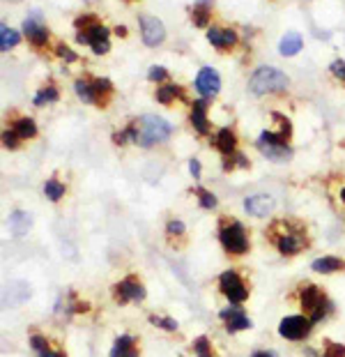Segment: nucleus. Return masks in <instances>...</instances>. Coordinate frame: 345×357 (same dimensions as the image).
Masks as SVG:
<instances>
[{"mask_svg":"<svg viewBox=\"0 0 345 357\" xmlns=\"http://www.w3.org/2000/svg\"><path fill=\"white\" fill-rule=\"evenodd\" d=\"M265 242L286 261H295L313 247V231L302 217H272L263 231Z\"/></svg>","mask_w":345,"mask_h":357,"instance_id":"1","label":"nucleus"},{"mask_svg":"<svg viewBox=\"0 0 345 357\" xmlns=\"http://www.w3.org/2000/svg\"><path fill=\"white\" fill-rule=\"evenodd\" d=\"M217 242L230 263H240L253 252L251 229L242 219L228 215V212L217 215Z\"/></svg>","mask_w":345,"mask_h":357,"instance_id":"2","label":"nucleus"},{"mask_svg":"<svg viewBox=\"0 0 345 357\" xmlns=\"http://www.w3.org/2000/svg\"><path fill=\"white\" fill-rule=\"evenodd\" d=\"M290 300H293L295 305L299 307V311L309 316L316 325L318 323H327L329 318L336 314L334 300L329 298L325 288H322L320 284H316V281H311V279L297 281L295 291L290 293Z\"/></svg>","mask_w":345,"mask_h":357,"instance_id":"3","label":"nucleus"},{"mask_svg":"<svg viewBox=\"0 0 345 357\" xmlns=\"http://www.w3.org/2000/svg\"><path fill=\"white\" fill-rule=\"evenodd\" d=\"M214 288L226 300V305H235V307H247L253 295V281L242 268L224 270L217 277V281H214Z\"/></svg>","mask_w":345,"mask_h":357,"instance_id":"4","label":"nucleus"},{"mask_svg":"<svg viewBox=\"0 0 345 357\" xmlns=\"http://www.w3.org/2000/svg\"><path fill=\"white\" fill-rule=\"evenodd\" d=\"M109 293L118 307H141L148 300V284H145L141 272L129 270L113 281Z\"/></svg>","mask_w":345,"mask_h":357,"instance_id":"5","label":"nucleus"},{"mask_svg":"<svg viewBox=\"0 0 345 357\" xmlns=\"http://www.w3.org/2000/svg\"><path fill=\"white\" fill-rule=\"evenodd\" d=\"M76 28H79V33H76V40H79V44H90L92 51H95L97 56L109 53V49H111L109 28L99 24L97 17H92V14L79 17V19H76Z\"/></svg>","mask_w":345,"mask_h":357,"instance_id":"6","label":"nucleus"},{"mask_svg":"<svg viewBox=\"0 0 345 357\" xmlns=\"http://www.w3.org/2000/svg\"><path fill=\"white\" fill-rule=\"evenodd\" d=\"M313 330H316V323L306 314H302V311L283 316L279 325H276V334H279L283 341H288V344H304L313 334Z\"/></svg>","mask_w":345,"mask_h":357,"instance_id":"7","label":"nucleus"},{"mask_svg":"<svg viewBox=\"0 0 345 357\" xmlns=\"http://www.w3.org/2000/svg\"><path fill=\"white\" fill-rule=\"evenodd\" d=\"M136 120H138V146H141V148L159 146V143L171 139L173 125L166 123L164 118L143 116V118H136Z\"/></svg>","mask_w":345,"mask_h":357,"instance_id":"8","label":"nucleus"},{"mask_svg":"<svg viewBox=\"0 0 345 357\" xmlns=\"http://www.w3.org/2000/svg\"><path fill=\"white\" fill-rule=\"evenodd\" d=\"M288 88V77L274 67H260V70L253 72V77L249 81V90L251 95L256 97H265L272 93H281V90Z\"/></svg>","mask_w":345,"mask_h":357,"instance_id":"9","label":"nucleus"},{"mask_svg":"<svg viewBox=\"0 0 345 357\" xmlns=\"http://www.w3.org/2000/svg\"><path fill=\"white\" fill-rule=\"evenodd\" d=\"M74 90L83 104L106 106L109 97L113 95V83L109 79H79L74 83Z\"/></svg>","mask_w":345,"mask_h":357,"instance_id":"10","label":"nucleus"},{"mask_svg":"<svg viewBox=\"0 0 345 357\" xmlns=\"http://www.w3.org/2000/svg\"><path fill=\"white\" fill-rule=\"evenodd\" d=\"M219 325L221 330L230 337H235V334H242L253 328V321L251 316L247 314V309L244 307H235V305H226L224 309L219 311Z\"/></svg>","mask_w":345,"mask_h":357,"instance_id":"11","label":"nucleus"},{"mask_svg":"<svg viewBox=\"0 0 345 357\" xmlns=\"http://www.w3.org/2000/svg\"><path fill=\"white\" fill-rule=\"evenodd\" d=\"M161 233H164V242L168 245V249H173V252H184V249L189 247V242H191L189 226L175 215H171L166 219Z\"/></svg>","mask_w":345,"mask_h":357,"instance_id":"12","label":"nucleus"},{"mask_svg":"<svg viewBox=\"0 0 345 357\" xmlns=\"http://www.w3.org/2000/svg\"><path fill=\"white\" fill-rule=\"evenodd\" d=\"M109 357H143V337L136 332H120L113 339Z\"/></svg>","mask_w":345,"mask_h":357,"instance_id":"13","label":"nucleus"},{"mask_svg":"<svg viewBox=\"0 0 345 357\" xmlns=\"http://www.w3.org/2000/svg\"><path fill=\"white\" fill-rule=\"evenodd\" d=\"M311 272H316L320 277H336L345 275V256L336 254H325L311 261Z\"/></svg>","mask_w":345,"mask_h":357,"instance_id":"14","label":"nucleus"},{"mask_svg":"<svg viewBox=\"0 0 345 357\" xmlns=\"http://www.w3.org/2000/svg\"><path fill=\"white\" fill-rule=\"evenodd\" d=\"M212 143V148L217 150V153L224 157V166L233 159L240 150H237V136L235 132L230 127H224V129H219L217 134H214V139L210 141Z\"/></svg>","mask_w":345,"mask_h":357,"instance_id":"15","label":"nucleus"},{"mask_svg":"<svg viewBox=\"0 0 345 357\" xmlns=\"http://www.w3.org/2000/svg\"><path fill=\"white\" fill-rule=\"evenodd\" d=\"M276 201L272 199L270 194H251L244 199V210L249 212L251 217L256 219H267L274 215Z\"/></svg>","mask_w":345,"mask_h":357,"instance_id":"16","label":"nucleus"},{"mask_svg":"<svg viewBox=\"0 0 345 357\" xmlns=\"http://www.w3.org/2000/svg\"><path fill=\"white\" fill-rule=\"evenodd\" d=\"M141 35L148 47H159L166 40V28L157 17H141Z\"/></svg>","mask_w":345,"mask_h":357,"instance_id":"17","label":"nucleus"},{"mask_svg":"<svg viewBox=\"0 0 345 357\" xmlns=\"http://www.w3.org/2000/svg\"><path fill=\"white\" fill-rule=\"evenodd\" d=\"M196 90L201 93L205 100L207 97H214L221 90V77L217 70H212V67H203L201 72H198L196 77Z\"/></svg>","mask_w":345,"mask_h":357,"instance_id":"18","label":"nucleus"},{"mask_svg":"<svg viewBox=\"0 0 345 357\" xmlns=\"http://www.w3.org/2000/svg\"><path fill=\"white\" fill-rule=\"evenodd\" d=\"M145 321H148V325H152L155 330L171 334V337H178L180 334L178 318H173L171 314H164V311H150V314L145 316Z\"/></svg>","mask_w":345,"mask_h":357,"instance_id":"19","label":"nucleus"},{"mask_svg":"<svg viewBox=\"0 0 345 357\" xmlns=\"http://www.w3.org/2000/svg\"><path fill=\"white\" fill-rule=\"evenodd\" d=\"M69 192V187H67V182L58 176V173H53V176L49 180H44V185H42V194H44V199L53 203V205H58V203H63L65 201V196Z\"/></svg>","mask_w":345,"mask_h":357,"instance_id":"20","label":"nucleus"},{"mask_svg":"<svg viewBox=\"0 0 345 357\" xmlns=\"http://www.w3.org/2000/svg\"><path fill=\"white\" fill-rule=\"evenodd\" d=\"M189 355L191 357H224L210 334H198V337L191 339L189 341Z\"/></svg>","mask_w":345,"mask_h":357,"instance_id":"21","label":"nucleus"},{"mask_svg":"<svg viewBox=\"0 0 345 357\" xmlns=\"http://www.w3.org/2000/svg\"><path fill=\"white\" fill-rule=\"evenodd\" d=\"M256 146L270 162H276V164H286V162H290V157H293V150H290V146H286V143L258 141Z\"/></svg>","mask_w":345,"mask_h":357,"instance_id":"22","label":"nucleus"},{"mask_svg":"<svg viewBox=\"0 0 345 357\" xmlns=\"http://www.w3.org/2000/svg\"><path fill=\"white\" fill-rule=\"evenodd\" d=\"M207 106H210V100H198L191 106V127L196 129L198 136H210V123H207Z\"/></svg>","mask_w":345,"mask_h":357,"instance_id":"23","label":"nucleus"},{"mask_svg":"<svg viewBox=\"0 0 345 357\" xmlns=\"http://www.w3.org/2000/svg\"><path fill=\"white\" fill-rule=\"evenodd\" d=\"M23 33H26V37L35 44V47H44V44L49 42V30H46V26H42L40 21H35V19L23 21Z\"/></svg>","mask_w":345,"mask_h":357,"instance_id":"24","label":"nucleus"},{"mask_svg":"<svg viewBox=\"0 0 345 357\" xmlns=\"http://www.w3.org/2000/svg\"><path fill=\"white\" fill-rule=\"evenodd\" d=\"M207 40H210L217 49H233L237 44V35L233 30H221V28H210L207 30Z\"/></svg>","mask_w":345,"mask_h":357,"instance_id":"25","label":"nucleus"},{"mask_svg":"<svg viewBox=\"0 0 345 357\" xmlns=\"http://www.w3.org/2000/svg\"><path fill=\"white\" fill-rule=\"evenodd\" d=\"M194 196H196V205L201 208L203 212H217L219 210V199H217V194L210 192V189H205L201 185H196L194 189Z\"/></svg>","mask_w":345,"mask_h":357,"instance_id":"26","label":"nucleus"},{"mask_svg":"<svg viewBox=\"0 0 345 357\" xmlns=\"http://www.w3.org/2000/svg\"><path fill=\"white\" fill-rule=\"evenodd\" d=\"M10 129L19 136L21 141H33V139H37V125H35V120H33V118H28V116L17 118V120H14V123L10 125Z\"/></svg>","mask_w":345,"mask_h":357,"instance_id":"27","label":"nucleus"},{"mask_svg":"<svg viewBox=\"0 0 345 357\" xmlns=\"http://www.w3.org/2000/svg\"><path fill=\"white\" fill-rule=\"evenodd\" d=\"M7 224H10L12 233L17 235V238H21V235H26L30 231V226H33V219H30L28 212L23 210H14L10 219H7Z\"/></svg>","mask_w":345,"mask_h":357,"instance_id":"28","label":"nucleus"},{"mask_svg":"<svg viewBox=\"0 0 345 357\" xmlns=\"http://www.w3.org/2000/svg\"><path fill=\"white\" fill-rule=\"evenodd\" d=\"M113 143L115 146H127V143H136L138 146V120H132L118 132H113Z\"/></svg>","mask_w":345,"mask_h":357,"instance_id":"29","label":"nucleus"},{"mask_svg":"<svg viewBox=\"0 0 345 357\" xmlns=\"http://www.w3.org/2000/svg\"><path fill=\"white\" fill-rule=\"evenodd\" d=\"M175 100H187V95L182 93V88L173 86V83H168V86H161L157 90V102L164 104V106H171Z\"/></svg>","mask_w":345,"mask_h":357,"instance_id":"30","label":"nucleus"},{"mask_svg":"<svg viewBox=\"0 0 345 357\" xmlns=\"http://www.w3.org/2000/svg\"><path fill=\"white\" fill-rule=\"evenodd\" d=\"M279 51L281 56H295V53L302 51V37L297 33H288L281 37V44H279Z\"/></svg>","mask_w":345,"mask_h":357,"instance_id":"31","label":"nucleus"},{"mask_svg":"<svg viewBox=\"0 0 345 357\" xmlns=\"http://www.w3.org/2000/svg\"><path fill=\"white\" fill-rule=\"evenodd\" d=\"M320 357H345V344L334 341V339H322Z\"/></svg>","mask_w":345,"mask_h":357,"instance_id":"32","label":"nucleus"},{"mask_svg":"<svg viewBox=\"0 0 345 357\" xmlns=\"http://www.w3.org/2000/svg\"><path fill=\"white\" fill-rule=\"evenodd\" d=\"M19 44V33L17 30H12L10 26H0V49L7 51V49H12V47H17Z\"/></svg>","mask_w":345,"mask_h":357,"instance_id":"33","label":"nucleus"},{"mask_svg":"<svg viewBox=\"0 0 345 357\" xmlns=\"http://www.w3.org/2000/svg\"><path fill=\"white\" fill-rule=\"evenodd\" d=\"M58 97H60V93H58L56 86H46V88H42L40 93L35 95V106H44V104H51V102H58Z\"/></svg>","mask_w":345,"mask_h":357,"instance_id":"34","label":"nucleus"},{"mask_svg":"<svg viewBox=\"0 0 345 357\" xmlns=\"http://www.w3.org/2000/svg\"><path fill=\"white\" fill-rule=\"evenodd\" d=\"M37 357H69V351L63 344H60V341H53V344L46 348L42 355H37Z\"/></svg>","mask_w":345,"mask_h":357,"instance_id":"35","label":"nucleus"},{"mask_svg":"<svg viewBox=\"0 0 345 357\" xmlns=\"http://www.w3.org/2000/svg\"><path fill=\"white\" fill-rule=\"evenodd\" d=\"M3 146L7 150H19L21 148V139L12 132V129H5V132H3Z\"/></svg>","mask_w":345,"mask_h":357,"instance_id":"36","label":"nucleus"},{"mask_svg":"<svg viewBox=\"0 0 345 357\" xmlns=\"http://www.w3.org/2000/svg\"><path fill=\"white\" fill-rule=\"evenodd\" d=\"M210 7H205V5H196L194 7V21H196V26H207L210 24Z\"/></svg>","mask_w":345,"mask_h":357,"instance_id":"37","label":"nucleus"},{"mask_svg":"<svg viewBox=\"0 0 345 357\" xmlns=\"http://www.w3.org/2000/svg\"><path fill=\"white\" fill-rule=\"evenodd\" d=\"M148 79L152 83H161V81H168V72L164 70V67H150V72H148Z\"/></svg>","mask_w":345,"mask_h":357,"instance_id":"38","label":"nucleus"},{"mask_svg":"<svg viewBox=\"0 0 345 357\" xmlns=\"http://www.w3.org/2000/svg\"><path fill=\"white\" fill-rule=\"evenodd\" d=\"M329 70H332V74H334L336 79L345 81V60H334V63H332V67H329Z\"/></svg>","mask_w":345,"mask_h":357,"instance_id":"39","label":"nucleus"},{"mask_svg":"<svg viewBox=\"0 0 345 357\" xmlns=\"http://www.w3.org/2000/svg\"><path fill=\"white\" fill-rule=\"evenodd\" d=\"M56 51H58V56H60V58L69 60V63H74V60H76V53H74L72 49H67L65 44H58V49H56Z\"/></svg>","mask_w":345,"mask_h":357,"instance_id":"40","label":"nucleus"},{"mask_svg":"<svg viewBox=\"0 0 345 357\" xmlns=\"http://www.w3.org/2000/svg\"><path fill=\"white\" fill-rule=\"evenodd\" d=\"M249 357H279L272 348H256V351H251Z\"/></svg>","mask_w":345,"mask_h":357,"instance_id":"41","label":"nucleus"},{"mask_svg":"<svg viewBox=\"0 0 345 357\" xmlns=\"http://www.w3.org/2000/svg\"><path fill=\"white\" fill-rule=\"evenodd\" d=\"M189 171H191V176H194V180H201V162H198V159H189Z\"/></svg>","mask_w":345,"mask_h":357,"instance_id":"42","label":"nucleus"},{"mask_svg":"<svg viewBox=\"0 0 345 357\" xmlns=\"http://www.w3.org/2000/svg\"><path fill=\"white\" fill-rule=\"evenodd\" d=\"M339 201L343 203V208H345V187H341V189H339Z\"/></svg>","mask_w":345,"mask_h":357,"instance_id":"43","label":"nucleus"},{"mask_svg":"<svg viewBox=\"0 0 345 357\" xmlns=\"http://www.w3.org/2000/svg\"><path fill=\"white\" fill-rule=\"evenodd\" d=\"M12 3H17V0H12Z\"/></svg>","mask_w":345,"mask_h":357,"instance_id":"44","label":"nucleus"}]
</instances>
